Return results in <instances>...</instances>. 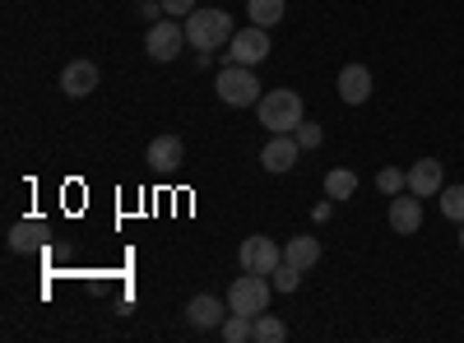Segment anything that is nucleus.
Masks as SVG:
<instances>
[{
  "mask_svg": "<svg viewBox=\"0 0 464 343\" xmlns=\"http://www.w3.org/2000/svg\"><path fill=\"white\" fill-rule=\"evenodd\" d=\"M256 117L269 135H293L302 121H306V107H302V93L293 89H269L260 102H256Z\"/></svg>",
  "mask_w": 464,
  "mask_h": 343,
  "instance_id": "f257e3e1",
  "label": "nucleus"
},
{
  "mask_svg": "<svg viewBox=\"0 0 464 343\" xmlns=\"http://www.w3.org/2000/svg\"><path fill=\"white\" fill-rule=\"evenodd\" d=\"M232 14L227 10H196L186 14V43L196 52H218L223 43H232Z\"/></svg>",
  "mask_w": 464,
  "mask_h": 343,
  "instance_id": "f03ea898",
  "label": "nucleus"
},
{
  "mask_svg": "<svg viewBox=\"0 0 464 343\" xmlns=\"http://www.w3.org/2000/svg\"><path fill=\"white\" fill-rule=\"evenodd\" d=\"M214 93H218L223 107H251V102L265 98V93H260V80H256V65H232V61L218 70Z\"/></svg>",
  "mask_w": 464,
  "mask_h": 343,
  "instance_id": "7ed1b4c3",
  "label": "nucleus"
},
{
  "mask_svg": "<svg viewBox=\"0 0 464 343\" xmlns=\"http://www.w3.org/2000/svg\"><path fill=\"white\" fill-rule=\"evenodd\" d=\"M269 283L265 274H242V279H232V288H227V311H237V316H260V311H269Z\"/></svg>",
  "mask_w": 464,
  "mask_h": 343,
  "instance_id": "20e7f679",
  "label": "nucleus"
},
{
  "mask_svg": "<svg viewBox=\"0 0 464 343\" xmlns=\"http://www.w3.org/2000/svg\"><path fill=\"white\" fill-rule=\"evenodd\" d=\"M181 47H190V43H186V24H177V19L149 24V33H144V52H149L153 61H177Z\"/></svg>",
  "mask_w": 464,
  "mask_h": 343,
  "instance_id": "39448f33",
  "label": "nucleus"
},
{
  "mask_svg": "<svg viewBox=\"0 0 464 343\" xmlns=\"http://www.w3.org/2000/svg\"><path fill=\"white\" fill-rule=\"evenodd\" d=\"M265 56H269V28L251 24V28L232 33V43H227V61L232 65H260Z\"/></svg>",
  "mask_w": 464,
  "mask_h": 343,
  "instance_id": "423d86ee",
  "label": "nucleus"
},
{
  "mask_svg": "<svg viewBox=\"0 0 464 343\" xmlns=\"http://www.w3.org/2000/svg\"><path fill=\"white\" fill-rule=\"evenodd\" d=\"M237 260H242V270H251V274H275L284 264V246L275 237H246Z\"/></svg>",
  "mask_w": 464,
  "mask_h": 343,
  "instance_id": "0eeeda50",
  "label": "nucleus"
},
{
  "mask_svg": "<svg viewBox=\"0 0 464 343\" xmlns=\"http://www.w3.org/2000/svg\"><path fill=\"white\" fill-rule=\"evenodd\" d=\"M227 316H232V311H227V297L218 301L214 292H200V297H190V301H186V320L196 325V329H209V334H218Z\"/></svg>",
  "mask_w": 464,
  "mask_h": 343,
  "instance_id": "6e6552de",
  "label": "nucleus"
},
{
  "mask_svg": "<svg viewBox=\"0 0 464 343\" xmlns=\"http://www.w3.org/2000/svg\"><path fill=\"white\" fill-rule=\"evenodd\" d=\"M102 84V70L93 65V61H65V70H61V89H65V98H89L93 89Z\"/></svg>",
  "mask_w": 464,
  "mask_h": 343,
  "instance_id": "1a4fd4ad",
  "label": "nucleus"
},
{
  "mask_svg": "<svg viewBox=\"0 0 464 343\" xmlns=\"http://www.w3.org/2000/svg\"><path fill=\"white\" fill-rule=\"evenodd\" d=\"M297 154H302V144H297V135H269V144L260 148V167L265 172H293L297 167Z\"/></svg>",
  "mask_w": 464,
  "mask_h": 343,
  "instance_id": "9d476101",
  "label": "nucleus"
},
{
  "mask_svg": "<svg viewBox=\"0 0 464 343\" xmlns=\"http://www.w3.org/2000/svg\"><path fill=\"white\" fill-rule=\"evenodd\" d=\"M385 218H391V227L400 237H413L422 227V200L413 195V190H400V195H391V214Z\"/></svg>",
  "mask_w": 464,
  "mask_h": 343,
  "instance_id": "9b49d317",
  "label": "nucleus"
},
{
  "mask_svg": "<svg viewBox=\"0 0 464 343\" xmlns=\"http://www.w3.org/2000/svg\"><path fill=\"white\" fill-rule=\"evenodd\" d=\"M334 89H339V102L362 107V102L372 98V70H367V65H343L339 80H334Z\"/></svg>",
  "mask_w": 464,
  "mask_h": 343,
  "instance_id": "f8f14e48",
  "label": "nucleus"
},
{
  "mask_svg": "<svg viewBox=\"0 0 464 343\" xmlns=\"http://www.w3.org/2000/svg\"><path fill=\"white\" fill-rule=\"evenodd\" d=\"M441 186H446V172H441V163H437V158H418V163L409 167V190H413L418 200L441 195Z\"/></svg>",
  "mask_w": 464,
  "mask_h": 343,
  "instance_id": "ddd939ff",
  "label": "nucleus"
},
{
  "mask_svg": "<svg viewBox=\"0 0 464 343\" xmlns=\"http://www.w3.org/2000/svg\"><path fill=\"white\" fill-rule=\"evenodd\" d=\"M181 158H186V144H181V135H159V139L149 144V154H144V163H149L153 172H172Z\"/></svg>",
  "mask_w": 464,
  "mask_h": 343,
  "instance_id": "4468645a",
  "label": "nucleus"
},
{
  "mask_svg": "<svg viewBox=\"0 0 464 343\" xmlns=\"http://www.w3.org/2000/svg\"><path fill=\"white\" fill-rule=\"evenodd\" d=\"M284 260L293 264V270H312V264L321 260V242L316 237H288V246H284Z\"/></svg>",
  "mask_w": 464,
  "mask_h": 343,
  "instance_id": "2eb2a0df",
  "label": "nucleus"
},
{
  "mask_svg": "<svg viewBox=\"0 0 464 343\" xmlns=\"http://www.w3.org/2000/svg\"><path fill=\"white\" fill-rule=\"evenodd\" d=\"M43 237H47V227L37 223V218H33V223H14V227H10V251H19V255H24V251H33Z\"/></svg>",
  "mask_w": 464,
  "mask_h": 343,
  "instance_id": "dca6fc26",
  "label": "nucleus"
},
{
  "mask_svg": "<svg viewBox=\"0 0 464 343\" xmlns=\"http://www.w3.org/2000/svg\"><path fill=\"white\" fill-rule=\"evenodd\" d=\"M353 190H358V176L348 172V167L325 172V195H330V200H353Z\"/></svg>",
  "mask_w": 464,
  "mask_h": 343,
  "instance_id": "f3484780",
  "label": "nucleus"
},
{
  "mask_svg": "<svg viewBox=\"0 0 464 343\" xmlns=\"http://www.w3.org/2000/svg\"><path fill=\"white\" fill-rule=\"evenodd\" d=\"M251 334H256V316H237V311H232L218 329L223 343H251Z\"/></svg>",
  "mask_w": 464,
  "mask_h": 343,
  "instance_id": "a211bd4d",
  "label": "nucleus"
},
{
  "mask_svg": "<svg viewBox=\"0 0 464 343\" xmlns=\"http://www.w3.org/2000/svg\"><path fill=\"white\" fill-rule=\"evenodd\" d=\"M284 338H288V325H284L279 316H269V311L256 316V334H251V343H284Z\"/></svg>",
  "mask_w": 464,
  "mask_h": 343,
  "instance_id": "6ab92c4d",
  "label": "nucleus"
},
{
  "mask_svg": "<svg viewBox=\"0 0 464 343\" xmlns=\"http://www.w3.org/2000/svg\"><path fill=\"white\" fill-rule=\"evenodd\" d=\"M246 14H251V24H260V28H275V24L284 19V0H246Z\"/></svg>",
  "mask_w": 464,
  "mask_h": 343,
  "instance_id": "aec40b11",
  "label": "nucleus"
},
{
  "mask_svg": "<svg viewBox=\"0 0 464 343\" xmlns=\"http://www.w3.org/2000/svg\"><path fill=\"white\" fill-rule=\"evenodd\" d=\"M441 214L450 218V223H464V186H441Z\"/></svg>",
  "mask_w": 464,
  "mask_h": 343,
  "instance_id": "412c9836",
  "label": "nucleus"
},
{
  "mask_svg": "<svg viewBox=\"0 0 464 343\" xmlns=\"http://www.w3.org/2000/svg\"><path fill=\"white\" fill-rule=\"evenodd\" d=\"M376 190H381V195H400V190H409V172L381 167V172H376Z\"/></svg>",
  "mask_w": 464,
  "mask_h": 343,
  "instance_id": "4be33fe9",
  "label": "nucleus"
},
{
  "mask_svg": "<svg viewBox=\"0 0 464 343\" xmlns=\"http://www.w3.org/2000/svg\"><path fill=\"white\" fill-rule=\"evenodd\" d=\"M269 283H275L279 292H297V288H302V270H293V264L284 260V264H279V270H275V274H269Z\"/></svg>",
  "mask_w": 464,
  "mask_h": 343,
  "instance_id": "5701e85b",
  "label": "nucleus"
},
{
  "mask_svg": "<svg viewBox=\"0 0 464 343\" xmlns=\"http://www.w3.org/2000/svg\"><path fill=\"white\" fill-rule=\"evenodd\" d=\"M293 135H297V144H302V148H321V139H325V130H321L316 121H302Z\"/></svg>",
  "mask_w": 464,
  "mask_h": 343,
  "instance_id": "b1692460",
  "label": "nucleus"
},
{
  "mask_svg": "<svg viewBox=\"0 0 464 343\" xmlns=\"http://www.w3.org/2000/svg\"><path fill=\"white\" fill-rule=\"evenodd\" d=\"M163 14L186 19V14H196V0H163Z\"/></svg>",
  "mask_w": 464,
  "mask_h": 343,
  "instance_id": "393cba45",
  "label": "nucleus"
},
{
  "mask_svg": "<svg viewBox=\"0 0 464 343\" xmlns=\"http://www.w3.org/2000/svg\"><path fill=\"white\" fill-rule=\"evenodd\" d=\"M159 14H163V0H140V19L159 24Z\"/></svg>",
  "mask_w": 464,
  "mask_h": 343,
  "instance_id": "a878e982",
  "label": "nucleus"
},
{
  "mask_svg": "<svg viewBox=\"0 0 464 343\" xmlns=\"http://www.w3.org/2000/svg\"><path fill=\"white\" fill-rule=\"evenodd\" d=\"M459 251H464V223H459Z\"/></svg>",
  "mask_w": 464,
  "mask_h": 343,
  "instance_id": "bb28decb",
  "label": "nucleus"
}]
</instances>
